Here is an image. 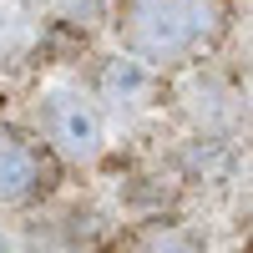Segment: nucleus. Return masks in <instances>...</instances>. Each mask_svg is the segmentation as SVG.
<instances>
[{
    "label": "nucleus",
    "mask_w": 253,
    "mask_h": 253,
    "mask_svg": "<svg viewBox=\"0 0 253 253\" xmlns=\"http://www.w3.org/2000/svg\"><path fill=\"white\" fill-rule=\"evenodd\" d=\"M228 26L223 0H117V36L137 66H187Z\"/></svg>",
    "instance_id": "f257e3e1"
},
{
    "label": "nucleus",
    "mask_w": 253,
    "mask_h": 253,
    "mask_svg": "<svg viewBox=\"0 0 253 253\" xmlns=\"http://www.w3.org/2000/svg\"><path fill=\"white\" fill-rule=\"evenodd\" d=\"M41 132H46L51 152H61L66 162H91L101 152V107L96 96L61 86L41 101Z\"/></svg>",
    "instance_id": "f03ea898"
},
{
    "label": "nucleus",
    "mask_w": 253,
    "mask_h": 253,
    "mask_svg": "<svg viewBox=\"0 0 253 253\" xmlns=\"http://www.w3.org/2000/svg\"><path fill=\"white\" fill-rule=\"evenodd\" d=\"M51 187V157L46 147L26 142L20 132L0 126V208H20Z\"/></svg>",
    "instance_id": "7ed1b4c3"
},
{
    "label": "nucleus",
    "mask_w": 253,
    "mask_h": 253,
    "mask_svg": "<svg viewBox=\"0 0 253 253\" xmlns=\"http://www.w3.org/2000/svg\"><path fill=\"white\" fill-rule=\"evenodd\" d=\"M137 253H203V243L177 223H152L147 233L137 238Z\"/></svg>",
    "instance_id": "20e7f679"
},
{
    "label": "nucleus",
    "mask_w": 253,
    "mask_h": 253,
    "mask_svg": "<svg viewBox=\"0 0 253 253\" xmlns=\"http://www.w3.org/2000/svg\"><path fill=\"white\" fill-rule=\"evenodd\" d=\"M107 0H51V10L61 15V20H91Z\"/></svg>",
    "instance_id": "39448f33"
},
{
    "label": "nucleus",
    "mask_w": 253,
    "mask_h": 253,
    "mask_svg": "<svg viewBox=\"0 0 253 253\" xmlns=\"http://www.w3.org/2000/svg\"><path fill=\"white\" fill-rule=\"evenodd\" d=\"M0 253H10V238H5V233H0Z\"/></svg>",
    "instance_id": "423d86ee"
}]
</instances>
